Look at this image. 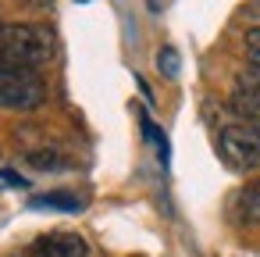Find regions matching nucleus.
Here are the masks:
<instances>
[{
  "instance_id": "nucleus-12",
  "label": "nucleus",
  "mask_w": 260,
  "mask_h": 257,
  "mask_svg": "<svg viewBox=\"0 0 260 257\" xmlns=\"http://www.w3.org/2000/svg\"><path fill=\"white\" fill-rule=\"evenodd\" d=\"M11 257H40V253H36L32 246H25V250H18V253H11Z\"/></svg>"
},
{
  "instance_id": "nucleus-1",
  "label": "nucleus",
  "mask_w": 260,
  "mask_h": 257,
  "mask_svg": "<svg viewBox=\"0 0 260 257\" xmlns=\"http://www.w3.org/2000/svg\"><path fill=\"white\" fill-rule=\"evenodd\" d=\"M57 40L50 25L40 22H15L4 25V40H0V68H32L40 72L43 65L54 61Z\"/></svg>"
},
{
  "instance_id": "nucleus-6",
  "label": "nucleus",
  "mask_w": 260,
  "mask_h": 257,
  "mask_svg": "<svg viewBox=\"0 0 260 257\" xmlns=\"http://www.w3.org/2000/svg\"><path fill=\"white\" fill-rule=\"evenodd\" d=\"M235 211H239V218H242L246 225H260V179L239 189V196H235Z\"/></svg>"
},
{
  "instance_id": "nucleus-15",
  "label": "nucleus",
  "mask_w": 260,
  "mask_h": 257,
  "mask_svg": "<svg viewBox=\"0 0 260 257\" xmlns=\"http://www.w3.org/2000/svg\"><path fill=\"white\" fill-rule=\"evenodd\" d=\"M256 129H260V122H256Z\"/></svg>"
},
{
  "instance_id": "nucleus-2",
  "label": "nucleus",
  "mask_w": 260,
  "mask_h": 257,
  "mask_svg": "<svg viewBox=\"0 0 260 257\" xmlns=\"http://www.w3.org/2000/svg\"><path fill=\"white\" fill-rule=\"evenodd\" d=\"M47 104V82L32 68H0V111H36Z\"/></svg>"
},
{
  "instance_id": "nucleus-5",
  "label": "nucleus",
  "mask_w": 260,
  "mask_h": 257,
  "mask_svg": "<svg viewBox=\"0 0 260 257\" xmlns=\"http://www.w3.org/2000/svg\"><path fill=\"white\" fill-rule=\"evenodd\" d=\"M40 257H89V243L79 232H47L32 243Z\"/></svg>"
},
{
  "instance_id": "nucleus-3",
  "label": "nucleus",
  "mask_w": 260,
  "mask_h": 257,
  "mask_svg": "<svg viewBox=\"0 0 260 257\" xmlns=\"http://www.w3.org/2000/svg\"><path fill=\"white\" fill-rule=\"evenodd\" d=\"M217 150L232 172H256L260 168V129L249 122H232L217 132Z\"/></svg>"
},
{
  "instance_id": "nucleus-14",
  "label": "nucleus",
  "mask_w": 260,
  "mask_h": 257,
  "mask_svg": "<svg viewBox=\"0 0 260 257\" xmlns=\"http://www.w3.org/2000/svg\"><path fill=\"white\" fill-rule=\"evenodd\" d=\"M0 40H4V22H0Z\"/></svg>"
},
{
  "instance_id": "nucleus-11",
  "label": "nucleus",
  "mask_w": 260,
  "mask_h": 257,
  "mask_svg": "<svg viewBox=\"0 0 260 257\" xmlns=\"http://www.w3.org/2000/svg\"><path fill=\"white\" fill-rule=\"evenodd\" d=\"M18 4H25V8H36V11H40V8H50V0H18Z\"/></svg>"
},
{
  "instance_id": "nucleus-10",
  "label": "nucleus",
  "mask_w": 260,
  "mask_h": 257,
  "mask_svg": "<svg viewBox=\"0 0 260 257\" xmlns=\"http://www.w3.org/2000/svg\"><path fill=\"white\" fill-rule=\"evenodd\" d=\"M246 58L253 65H260V29H249L246 33Z\"/></svg>"
},
{
  "instance_id": "nucleus-4",
  "label": "nucleus",
  "mask_w": 260,
  "mask_h": 257,
  "mask_svg": "<svg viewBox=\"0 0 260 257\" xmlns=\"http://www.w3.org/2000/svg\"><path fill=\"white\" fill-rule=\"evenodd\" d=\"M228 107L246 122H260V65H249L246 72H239Z\"/></svg>"
},
{
  "instance_id": "nucleus-13",
  "label": "nucleus",
  "mask_w": 260,
  "mask_h": 257,
  "mask_svg": "<svg viewBox=\"0 0 260 257\" xmlns=\"http://www.w3.org/2000/svg\"><path fill=\"white\" fill-rule=\"evenodd\" d=\"M150 8H160V0H150Z\"/></svg>"
},
{
  "instance_id": "nucleus-9",
  "label": "nucleus",
  "mask_w": 260,
  "mask_h": 257,
  "mask_svg": "<svg viewBox=\"0 0 260 257\" xmlns=\"http://www.w3.org/2000/svg\"><path fill=\"white\" fill-rule=\"evenodd\" d=\"M157 68H160L164 79H178V68H182L178 50H175V47H160V54H157Z\"/></svg>"
},
{
  "instance_id": "nucleus-7",
  "label": "nucleus",
  "mask_w": 260,
  "mask_h": 257,
  "mask_svg": "<svg viewBox=\"0 0 260 257\" xmlns=\"http://www.w3.org/2000/svg\"><path fill=\"white\" fill-rule=\"evenodd\" d=\"M29 207L32 211H79L82 200L72 196V193H47V196H32Z\"/></svg>"
},
{
  "instance_id": "nucleus-8",
  "label": "nucleus",
  "mask_w": 260,
  "mask_h": 257,
  "mask_svg": "<svg viewBox=\"0 0 260 257\" xmlns=\"http://www.w3.org/2000/svg\"><path fill=\"white\" fill-rule=\"evenodd\" d=\"M61 154L54 150V147H32V150H25V161L32 164V168H43V172H57V168H68V161H57Z\"/></svg>"
}]
</instances>
